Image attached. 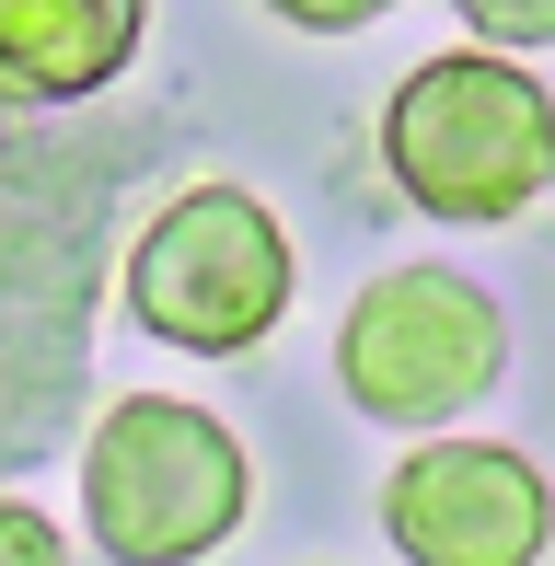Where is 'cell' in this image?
Instances as JSON below:
<instances>
[{"instance_id":"6da1fadb","label":"cell","mask_w":555,"mask_h":566,"mask_svg":"<svg viewBox=\"0 0 555 566\" xmlns=\"http://www.w3.org/2000/svg\"><path fill=\"white\" fill-rule=\"evenodd\" d=\"M383 174L406 186V209L498 231L555 186V93L510 46H440L383 105Z\"/></svg>"},{"instance_id":"7a4b0ae2","label":"cell","mask_w":555,"mask_h":566,"mask_svg":"<svg viewBox=\"0 0 555 566\" xmlns=\"http://www.w3.org/2000/svg\"><path fill=\"white\" fill-rule=\"evenodd\" d=\"M255 509V474H243V440L209 417V405L174 394H116L93 417L82 451V521L116 566H197L220 555Z\"/></svg>"},{"instance_id":"3957f363","label":"cell","mask_w":555,"mask_h":566,"mask_svg":"<svg viewBox=\"0 0 555 566\" xmlns=\"http://www.w3.org/2000/svg\"><path fill=\"white\" fill-rule=\"evenodd\" d=\"M301 301V254L255 186H186L128 243V324L197 358H255Z\"/></svg>"},{"instance_id":"277c9868","label":"cell","mask_w":555,"mask_h":566,"mask_svg":"<svg viewBox=\"0 0 555 566\" xmlns=\"http://www.w3.org/2000/svg\"><path fill=\"white\" fill-rule=\"evenodd\" d=\"M510 370V324L463 266H383L336 324V381L383 428H440Z\"/></svg>"},{"instance_id":"5b68a950","label":"cell","mask_w":555,"mask_h":566,"mask_svg":"<svg viewBox=\"0 0 555 566\" xmlns=\"http://www.w3.org/2000/svg\"><path fill=\"white\" fill-rule=\"evenodd\" d=\"M383 532L406 566H544L555 485L510 440H428L383 474Z\"/></svg>"},{"instance_id":"8992f818","label":"cell","mask_w":555,"mask_h":566,"mask_svg":"<svg viewBox=\"0 0 555 566\" xmlns=\"http://www.w3.org/2000/svg\"><path fill=\"white\" fill-rule=\"evenodd\" d=\"M139 23H150V0H0V105L46 116V105L128 82Z\"/></svg>"},{"instance_id":"52a82bcc","label":"cell","mask_w":555,"mask_h":566,"mask_svg":"<svg viewBox=\"0 0 555 566\" xmlns=\"http://www.w3.org/2000/svg\"><path fill=\"white\" fill-rule=\"evenodd\" d=\"M474 46H555V0H451Z\"/></svg>"},{"instance_id":"ba28073f","label":"cell","mask_w":555,"mask_h":566,"mask_svg":"<svg viewBox=\"0 0 555 566\" xmlns=\"http://www.w3.org/2000/svg\"><path fill=\"white\" fill-rule=\"evenodd\" d=\"M0 566H70L59 521H35V509H23V497H0Z\"/></svg>"},{"instance_id":"9c48e42d","label":"cell","mask_w":555,"mask_h":566,"mask_svg":"<svg viewBox=\"0 0 555 566\" xmlns=\"http://www.w3.org/2000/svg\"><path fill=\"white\" fill-rule=\"evenodd\" d=\"M278 23H301V35H359V23H383L394 0H266Z\"/></svg>"}]
</instances>
